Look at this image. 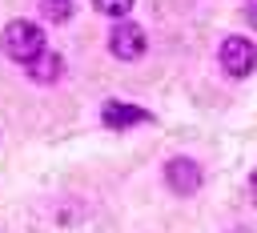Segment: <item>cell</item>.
<instances>
[{
    "label": "cell",
    "instance_id": "obj_1",
    "mask_svg": "<svg viewBox=\"0 0 257 233\" xmlns=\"http://www.w3.org/2000/svg\"><path fill=\"white\" fill-rule=\"evenodd\" d=\"M0 48H4L8 60L32 64V60L44 52V32H40V24H32V20H12V24L0 32Z\"/></svg>",
    "mask_w": 257,
    "mask_h": 233
},
{
    "label": "cell",
    "instance_id": "obj_2",
    "mask_svg": "<svg viewBox=\"0 0 257 233\" xmlns=\"http://www.w3.org/2000/svg\"><path fill=\"white\" fill-rule=\"evenodd\" d=\"M145 28L141 24H133V20H116L112 24V32H108V52L116 56V60H141L145 56Z\"/></svg>",
    "mask_w": 257,
    "mask_h": 233
},
{
    "label": "cell",
    "instance_id": "obj_3",
    "mask_svg": "<svg viewBox=\"0 0 257 233\" xmlns=\"http://www.w3.org/2000/svg\"><path fill=\"white\" fill-rule=\"evenodd\" d=\"M253 64H257V48L245 36H225L221 40V68L229 76H249Z\"/></svg>",
    "mask_w": 257,
    "mask_h": 233
},
{
    "label": "cell",
    "instance_id": "obj_4",
    "mask_svg": "<svg viewBox=\"0 0 257 233\" xmlns=\"http://www.w3.org/2000/svg\"><path fill=\"white\" fill-rule=\"evenodd\" d=\"M201 181H205V177H201V165L189 161V157H173V161L165 165V185H169L173 193H181V197L197 193Z\"/></svg>",
    "mask_w": 257,
    "mask_h": 233
},
{
    "label": "cell",
    "instance_id": "obj_5",
    "mask_svg": "<svg viewBox=\"0 0 257 233\" xmlns=\"http://www.w3.org/2000/svg\"><path fill=\"white\" fill-rule=\"evenodd\" d=\"M100 121H104L108 129H133V125H145V121H153V112H149V108H141V104L104 100V108H100Z\"/></svg>",
    "mask_w": 257,
    "mask_h": 233
},
{
    "label": "cell",
    "instance_id": "obj_6",
    "mask_svg": "<svg viewBox=\"0 0 257 233\" xmlns=\"http://www.w3.org/2000/svg\"><path fill=\"white\" fill-rule=\"evenodd\" d=\"M24 68H28V76H32L36 84H52V80H60V76H64V60H60L56 52H48V48H44L32 64H24Z\"/></svg>",
    "mask_w": 257,
    "mask_h": 233
},
{
    "label": "cell",
    "instance_id": "obj_7",
    "mask_svg": "<svg viewBox=\"0 0 257 233\" xmlns=\"http://www.w3.org/2000/svg\"><path fill=\"white\" fill-rule=\"evenodd\" d=\"M92 4H96V12H104L112 20H124V12L133 8V0H92Z\"/></svg>",
    "mask_w": 257,
    "mask_h": 233
},
{
    "label": "cell",
    "instance_id": "obj_8",
    "mask_svg": "<svg viewBox=\"0 0 257 233\" xmlns=\"http://www.w3.org/2000/svg\"><path fill=\"white\" fill-rule=\"evenodd\" d=\"M44 16L48 20H68L72 16V0H44Z\"/></svg>",
    "mask_w": 257,
    "mask_h": 233
},
{
    "label": "cell",
    "instance_id": "obj_9",
    "mask_svg": "<svg viewBox=\"0 0 257 233\" xmlns=\"http://www.w3.org/2000/svg\"><path fill=\"white\" fill-rule=\"evenodd\" d=\"M245 20L257 28V0H245Z\"/></svg>",
    "mask_w": 257,
    "mask_h": 233
},
{
    "label": "cell",
    "instance_id": "obj_10",
    "mask_svg": "<svg viewBox=\"0 0 257 233\" xmlns=\"http://www.w3.org/2000/svg\"><path fill=\"white\" fill-rule=\"evenodd\" d=\"M249 197H253V205H257V173L249 177Z\"/></svg>",
    "mask_w": 257,
    "mask_h": 233
},
{
    "label": "cell",
    "instance_id": "obj_11",
    "mask_svg": "<svg viewBox=\"0 0 257 233\" xmlns=\"http://www.w3.org/2000/svg\"><path fill=\"white\" fill-rule=\"evenodd\" d=\"M233 233H249V229H233Z\"/></svg>",
    "mask_w": 257,
    "mask_h": 233
}]
</instances>
